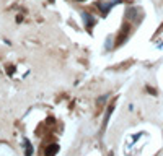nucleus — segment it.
I'll return each mask as SVG.
<instances>
[{"label":"nucleus","instance_id":"f257e3e1","mask_svg":"<svg viewBox=\"0 0 163 156\" xmlns=\"http://www.w3.org/2000/svg\"><path fill=\"white\" fill-rule=\"evenodd\" d=\"M85 23H86V26H88V28L93 25V18H91V16H88L86 13H85Z\"/></svg>","mask_w":163,"mask_h":156},{"label":"nucleus","instance_id":"f03ea898","mask_svg":"<svg viewBox=\"0 0 163 156\" xmlns=\"http://www.w3.org/2000/svg\"><path fill=\"white\" fill-rule=\"evenodd\" d=\"M57 151V146H52V148H47L46 150V155H54Z\"/></svg>","mask_w":163,"mask_h":156}]
</instances>
